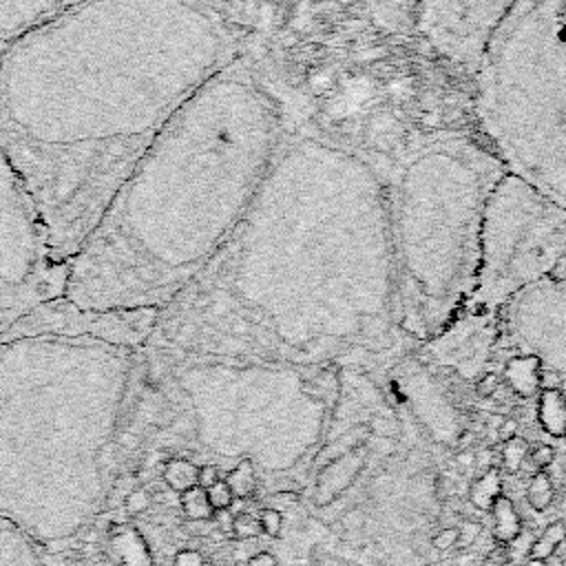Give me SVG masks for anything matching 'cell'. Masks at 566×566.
Returning a JSON list of instances; mask_svg holds the SVG:
<instances>
[{
    "instance_id": "cell-1",
    "label": "cell",
    "mask_w": 566,
    "mask_h": 566,
    "mask_svg": "<svg viewBox=\"0 0 566 566\" xmlns=\"http://www.w3.org/2000/svg\"><path fill=\"white\" fill-rule=\"evenodd\" d=\"M385 177L312 124H287L248 210L146 345L228 360H321L396 343Z\"/></svg>"
},
{
    "instance_id": "cell-2",
    "label": "cell",
    "mask_w": 566,
    "mask_h": 566,
    "mask_svg": "<svg viewBox=\"0 0 566 566\" xmlns=\"http://www.w3.org/2000/svg\"><path fill=\"white\" fill-rule=\"evenodd\" d=\"M245 51L199 0H86L0 51V148L69 261L172 115Z\"/></svg>"
},
{
    "instance_id": "cell-3",
    "label": "cell",
    "mask_w": 566,
    "mask_h": 566,
    "mask_svg": "<svg viewBox=\"0 0 566 566\" xmlns=\"http://www.w3.org/2000/svg\"><path fill=\"white\" fill-rule=\"evenodd\" d=\"M290 124L248 49L161 128L69 265L71 301L164 310L226 243Z\"/></svg>"
},
{
    "instance_id": "cell-4",
    "label": "cell",
    "mask_w": 566,
    "mask_h": 566,
    "mask_svg": "<svg viewBox=\"0 0 566 566\" xmlns=\"http://www.w3.org/2000/svg\"><path fill=\"white\" fill-rule=\"evenodd\" d=\"M139 349L0 340V517L49 553H64L108 509L119 436L142 394Z\"/></svg>"
},
{
    "instance_id": "cell-5",
    "label": "cell",
    "mask_w": 566,
    "mask_h": 566,
    "mask_svg": "<svg viewBox=\"0 0 566 566\" xmlns=\"http://www.w3.org/2000/svg\"><path fill=\"white\" fill-rule=\"evenodd\" d=\"M504 166L469 130L416 137L382 172L398 332L429 340L475 290L480 230Z\"/></svg>"
},
{
    "instance_id": "cell-6",
    "label": "cell",
    "mask_w": 566,
    "mask_h": 566,
    "mask_svg": "<svg viewBox=\"0 0 566 566\" xmlns=\"http://www.w3.org/2000/svg\"><path fill=\"white\" fill-rule=\"evenodd\" d=\"M473 66L478 135L506 172L566 206V0H513Z\"/></svg>"
},
{
    "instance_id": "cell-7",
    "label": "cell",
    "mask_w": 566,
    "mask_h": 566,
    "mask_svg": "<svg viewBox=\"0 0 566 566\" xmlns=\"http://www.w3.org/2000/svg\"><path fill=\"white\" fill-rule=\"evenodd\" d=\"M557 274H566V206L504 172L484 208L467 307L497 312L517 292Z\"/></svg>"
},
{
    "instance_id": "cell-8",
    "label": "cell",
    "mask_w": 566,
    "mask_h": 566,
    "mask_svg": "<svg viewBox=\"0 0 566 566\" xmlns=\"http://www.w3.org/2000/svg\"><path fill=\"white\" fill-rule=\"evenodd\" d=\"M69 265L55 256L33 195L0 148V336L38 305L64 296Z\"/></svg>"
},
{
    "instance_id": "cell-9",
    "label": "cell",
    "mask_w": 566,
    "mask_h": 566,
    "mask_svg": "<svg viewBox=\"0 0 566 566\" xmlns=\"http://www.w3.org/2000/svg\"><path fill=\"white\" fill-rule=\"evenodd\" d=\"M495 325L500 349L539 360L542 387L566 378V274L517 292L495 312Z\"/></svg>"
},
{
    "instance_id": "cell-10",
    "label": "cell",
    "mask_w": 566,
    "mask_h": 566,
    "mask_svg": "<svg viewBox=\"0 0 566 566\" xmlns=\"http://www.w3.org/2000/svg\"><path fill=\"white\" fill-rule=\"evenodd\" d=\"M159 310H93L82 307L69 296L46 301L15 321L0 340L27 336H62V338H93L117 347H144L157 325Z\"/></svg>"
},
{
    "instance_id": "cell-11",
    "label": "cell",
    "mask_w": 566,
    "mask_h": 566,
    "mask_svg": "<svg viewBox=\"0 0 566 566\" xmlns=\"http://www.w3.org/2000/svg\"><path fill=\"white\" fill-rule=\"evenodd\" d=\"M513 0H451V27L442 42L460 62L478 60L482 42L493 22Z\"/></svg>"
},
{
    "instance_id": "cell-12",
    "label": "cell",
    "mask_w": 566,
    "mask_h": 566,
    "mask_svg": "<svg viewBox=\"0 0 566 566\" xmlns=\"http://www.w3.org/2000/svg\"><path fill=\"white\" fill-rule=\"evenodd\" d=\"M86 0H0V51Z\"/></svg>"
},
{
    "instance_id": "cell-13",
    "label": "cell",
    "mask_w": 566,
    "mask_h": 566,
    "mask_svg": "<svg viewBox=\"0 0 566 566\" xmlns=\"http://www.w3.org/2000/svg\"><path fill=\"white\" fill-rule=\"evenodd\" d=\"M0 566H49L46 551L0 517Z\"/></svg>"
},
{
    "instance_id": "cell-14",
    "label": "cell",
    "mask_w": 566,
    "mask_h": 566,
    "mask_svg": "<svg viewBox=\"0 0 566 566\" xmlns=\"http://www.w3.org/2000/svg\"><path fill=\"white\" fill-rule=\"evenodd\" d=\"M108 546L115 555V562L122 566H153V553L144 535L124 524L108 526Z\"/></svg>"
},
{
    "instance_id": "cell-15",
    "label": "cell",
    "mask_w": 566,
    "mask_h": 566,
    "mask_svg": "<svg viewBox=\"0 0 566 566\" xmlns=\"http://www.w3.org/2000/svg\"><path fill=\"white\" fill-rule=\"evenodd\" d=\"M504 382L522 398L542 391V365L535 356L513 354L504 360Z\"/></svg>"
},
{
    "instance_id": "cell-16",
    "label": "cell",
    "mask_w": 566,
    "mask_h": 566,
    "mask_svg": "<svg viewBox=\"0 0 566 566\" xmlns=\"http://www.w3.org/2000/svg\"><path fill=\"white\" fill-rule=\"evenodd\" d=\"M537 420L548 436L553 438L566 436V398L555 387L539 391Z\"/></svg>"
},
{
    "instance_id": "cell-17",
    "label": "cell",
    "mask_w": 566,
    "mask_h": 566,
    "mask_svg": "<svg viewBox=\"0 0 566 566\" xmlns=\"http://www.w3.org/2000/svg\"><path fill=\"white\" fill-rule=\"evenodd\" d=\"M491 513H493V537H495V542L509 544L522 531V520H520V513L515 511L513 500L504 493L497 495L493 506H491Z\"/></svg>"
},
{
    "instance_id": "cell-18",
    "label": "cell",
    "mask_w": 566,
    "mask_h": 566,
    "mask_svg": "<svg viewBox=\"0 0 566 566\" xmlns=\"http://www.w3.org/2000/svg\"><path fill=\"white\" fill-rule=\"evenodd\" d=\"M497 495H502V478L495 467L480 473L469 486V502L478 511H491Z\"/></svg>"
},
{
    "instance_id": "cell-19",
    "label": "cell",
    "mask_w": 566,
    "mask_h": 566,
    "mask_svg": "<svg viewBox=\"0 0 566 566\" xmlns=\"http://www.w3.org/2000/svg\"><path fill=\"white\" fill-rule=\"evenodd\" d=\"M197 471H199V464H195L192 460L170 458L161 469V480L172 493H184L197 486Z\"/></svg>"
},
{
    "instance_id": "cell-20",
    "label": "cell",
    "mask_w": 566,
    "mask_h": 566,
    "mask_svg": "<svg viewBox=\"0 0 566 566\" xmlns=\"http://www.w3.org/2000/svg\"><path fill=\"white\" fill-rule=\"evenodd\" d=\"M226 484L230 486L232 495L237 500H245V497H252L254 491H256V471H254V464L252 460L243 458L239 460L228 473H226Z\"/></svg>"
},
{
    "instance_id": "cell-21",
    "label": "cell",
    "mask_w": 566,
    "mask_h": 566,
    "mask_svg": "<svg viewBox=\"0 0 566 566\" xmlns=\"http://www.w3.org/2000/svg\"><path fill=\"white\" fill-rule=\"evenodd\" d=\"M566 542V524L564 522H551L542 535H537L528 548V557L531 559H537V562H544L548 559L551 555H555L557 546Z\"/></svg>"
},
{
    "instance_id": "cell-22",
    "label": "cell",
    "mask_w": 566,
    "mask_h": 566,
    "mask_svg": "<svg viewBox=\"0 0 566 566\" xmlns=\"http://www.w3.org/2000/svg\"><path fill=\"white\" fill-rule=\"evenodd\" d=\"M526 502L537 513H544L553 504V482L546 471L533 473V478L526 486Z\"/></svg>"
},
{
    "instance_id": "cell-23",
    "label": "cell",
    "mask_w": 566,
    "mask_h": 566,
    "mask_svg": "<svg viewBox=\"0 0 566 566\" xmlns=\"http://www.w3.org/2000/svg\"><path fill=\"white\" fill-rule=\"evenodd\" d=\"M179 506L188 520H210L214 513L208 502L206 489H201V486H192V489L179 493Z\"/></svg>"
},
{
    "instance_id": "cell-24",
    "label": "cell",
    "mask_w": 566,
    "mask_h": 566,
    "mask_svg": "<svg viewBox=\"0 0 566 566\" xmlns=\"http://www.w3.org/2000/svg\"><path fill=\"white\" fill-rule=\"evenodd\" d=\"M528 455V442L520 436L502 442V467L506 473H517Z\"/></svg>"
},
{
    "instance_id": "cell-25",
    "label": "cell",
    "mask_w": 566,
    "mask_h": 566,
    "mask_svg": "<svg viewBox=\"0 0 566 566\" xmlns=\"http://www.w3.org/2000/svg\"><path fill=\"white\" fill-rule=\"evenodd\" d=\"M261 533V524H259V517L252 515V513H234L232 517V535L237 539H252Z\"/></svg>"
},
{
    "instance_id": "cell-26",
    "label": "cell",
    "mask_w": 566,
    "mask_h": 566,
    "mask_svg": "<svg viewBox=\"0 0 566 566\" xmlns=\"http://www.w3.org/2000/svg\"><path fill=\"white\" fill-rule=\"evenodd\" d=\"M206 495H208V502H210L212 511H226L234 502V495H232V491H230V486L226 484L223 478L217 484H212L210 489H206Z\"/></svg>"
},
{
    "instance_id": "cell-27",
    "label": "cell",
    "mask_w": 566,
    "mask_h": 566,
    "mask_svg": "<svg viewBox=\"0 0 566 566\" xmlns=\"http://www.w3.org/2000/svg\"><path fill=\"white\" fill-rule=\"evenodd\" d=\"M148 506H150V491L142 489V486L130 489L122 502V509L126 511V515H139L144 511H148Z\"/></svg>"
},
{
    "instance_id": "cell-28",
    "label": "cell",
    "mask_w": 566,
    "mask_h": 566,
    "mask_svg": "<svg viewBox=\"0 0 566 566\" xmlns=\"http://www.w3.org/2000/svg\"><path fill=\"white\" fill-rule=\"evenodd\" d=\"M259 524H261L263 533H268L270 537H279L281 531H283V515H281L279 509L265 506L259 513Z\"/></svg>"
},
{
    "instance_id": "cell-29",
    "label": "cell",
    "mask_w": 566,
    "mask_h": 566,
    "mask_svg": "<svg viewBox=\"0 0 566 566\" xmlns=\"http://www.w3.org/2000/svg\"><path fill=\"white\" fill-rule=\"evenodd\" d=\"M500 385H502V376L495 374V371H486V374H482V376L478 378V382H475V394H478L480 398H491V396H495V391L500 389Z\"/></svg>"
},
{
    "instance_id": "cell-30",
    "label": "cell",
    "mask_w": 566,
    "mask_h": 566,
    "mask_svg": "<svg viewBox=\"0 0 566 566\" xmlns=\"http://www.w3.org/2000/svg\"><path fill=\"white\" fill-rule=\"evenodd\" d=\"M429 542H431V548H436L438 553H444V551H449L458 544V528L455 526H444Z\"/></svg>"
},
{
    "instance_id": "cell-31",
    "label": "cell",
    "mask_w": 566,
    "mask_h": 566,
    "mask_svg": "<svg viewBox=\"0 0 566 566\" xmlns=\"http://www.w3.org/2000/svg\"><path fill=\"white\" fill-rule=\"evenodd\" d=\"M526 460H531V464H533L535 469L544 471L546 467L553 464V460H555V449H553L551 444H537V447L526 455Z\"/></svg>"
},
{
    "instance_id": "cell-32",
    "label": "cell",
    "mask_w": 566,
    "mask_h": 566,
    "mask_svg": "<svg viewBox=\"0 0 566 566\" xmlns=\"http://www.w3.org/2000/svg\"><path fill=\"white\" fill-rule=\"evenodd\" d=\"M480 522H473V520H464L460 526H458V544L455 546H460V548H469L475 539H478V535H480Z\"/></svg>"
},
{
    "instance_id": "cell-33",
    "label": "cell",
    "mask_w": 566,
    "mask_h": 566,
    "mask_svg": "<svg viewBox=\"0 0 566 566\" xmlns=\"http://www.w3.org/2000/svg\"><path fill=\"white\" fill-rule=\"evenodd\" d=\"M219 480H221V473H219V467H217V464H199V471H197V486L210 489V486L217 484Z\"/></svg>"
},
{
    "instance_id": "cell-34",
    "label": "cell",
    "mask_w": 566,
    "mask_h": 566,
    "mask_svg": "<svg viewBox=\"0 0 566 566\" xmlns=\"http://www.w3.org/2000/svg\"><path fill=\"white\" fill-rule=\"evenodd\" d=\"M203 564H206L203 555L195 548H181L172 559V566H203Z\"/></svg>"
},
{
    "instance_id": "cell-35",
    "label": "cell",
    "mask_w": 566,
    "mask_h": 566,
    "mask_svg": "<svg viewBox=\"0 0 566 566\" xmlns=\"http://www.w3.org/2000/svg\"><path fill=\"white\" fill-rule=\"evenodd\" d=\"M517 429H520L517 420H513V418H504V420L497 424V438H500L502 442H506V440H511V438H515V436H517Z\"/></svg>"
},
{
    "instance_id": "cell-36",
    "label": "cell",
    "mask_w": 566,
    "mask_h": 566,
    "mask_svg": "<svg viewBox=\"0 0 566 566\" xmlns=\"http://www.w3.org/2000/svg\"><path fill=\"white\" fill-rule=\"evenodd\" d=\"M245 566H279V559L268 551H259L248 559Z\"/></svg>"
},
{
    "instance_id": "cell-37",
    "label": "cell",
    "mask_w": 566,
    "mask_h": 566,
    "mask_svg": "<svg viewBox=\"0 0 566 566\" xmlns=\"http://www.w3.org/2000/svg\"><path fill=\"white\" fill-rule=\"evenodd\" d=\"M363 524H365V517H363L358 511H349V513L343 517V526H345V531L363 528Z\"/></svg>"
},
{
    "instance_id": "cell-38",
    "label": "cell",
    "mask_w": 566,
    "mask_h": 566,
    "mask_svg": "<svg viewBox=\"0 0 566 566\" xmlns=\"http://www.w3.org/2000/svg\"><path fill=\"white\" fill-rule=\"evenodd\" d=\"M491 460H493V453L491 451H480V453H475V467H478V471L480 473H484V471H489L491 469Z\"/></svg>"
},
{
    "instance_id": "cell-39",
    "label": "cell",
    "mask_w": 566,
    "mask_h": 566,
    "mask_svg": "<svg viewBox=\"0 0 566 566\" xmlns=\"http://www.w3.org/2000/svg\"><path fill=\"white\" fill-rule=\"evenodd\" d=\"M199 2H203L206 7H210V9H214V11H219L223 18L228 15V11H230V7H232V2L234 0H199Z\"/></svg>"
},
{
    "instance_id": "cell-40",
    "label": "cell",
    "mask_w": 566,
    "mask_h": 566,
    "mask_svg": "<svg viewBox=\"0 0 566 566\" xmlns=\"http://www.w3.org/2000/svg\"><path fill=\"white\" fill-rule=\"evenodd\" d=\"M455 460H458V467L464 471L467 467H473V462H475V453H473V451H469V449H462V451H458Z\"/></svg>"
},
{
    "instance_id": "cell-41",
    "label": "cell",
    "mask_w": 566,
    "mask_h": 566,
    "mask_svg": "<svg viewBox=\"0 0 566 566\" xmlns=\"http://www.w3.org/2000/svg\"><path fill=\"white\" fill-rule=\"evenodd\" d=\"M473 440H475V436H473L471 431H464V433L458 438V444H460L462 449H467V447H471V444H473Z\"/></svg>"
},
{
    "instance_id": "cell-42",
    "label": "cell",
    "mask_w": 566,
    "mask_h": 566,
    "mask_svg": "<svg viewBox=\"0 0 566 566\" xmlns=\"http://www.w3.org/2000/svg\"><path fill=\"white\" fill-rule=\"evenodd\" d=\"M544 566H566L564 559L559 555H551L548 559H544Z\"/></svg>"
},
{
    "instance_id": "cell-43",
    "label": "cell",
    "mask_w": 566,
    "mask_h": 566,
    "mask_svg": "<svg viewBox=\"0 0 566 566\" xmlns=\"http://www.w3.org/2000/svg\"><path fill=\"white\" fill-rule=\"evenodd\" d=\"M524 566H544V562H537V559H531L528 564H524Z\"/></svg>"
},
{
    "instance_id": "cell-44",
    "label": "cell",
    "mask_w": 566,
    "mask_h": 566,
    "mask_svg": "<svg viewBox=\"0 0 566 566\" xmlns=\"http://www.w3.org/2000/svg\"><path fill=\"white\" fill-rule=\"evenodd\" d=\"M480 566H497V564H495V562H491V559H484Z\"/></svg>"
},
{
    "instance_id": "cell-45",
    "label": "cell",
    "mask_w": 566,
    "mask_h": 566,
    "mask_svg": "<svg viewBox=\"0 0 566 566\" xmlns=\"http://www.w3.org/2000/svg\"><path fill=\"white\" fill-rule=\"evenodd\" d=\"M95 566H111V562H97Z\"/></svg>"
},
{
    "instance_id": "cell-46",
    "label": "cell",
    "mask_w": 566,
    "mask_h": 566,
    "mask_svg": "<svg viewBox=\"0 0 566 566\" xmlns=\"http://www.w3.org/2000/svg\"><path fill=\"white\" fill-rule=\"evenodd\" d=\"M562 482L566 484V469H564V473H562Z\"/></svg>"
}]
</instances>
